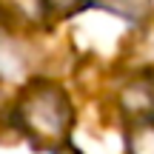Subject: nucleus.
Here are the masks:
<instances>
[{
    "mask_svg": "<svg viewBox=\"0 0 154 154\" xmlns=\"http://www.w3.org/2000/svg\"><path fill=\"white\" fill-rule=\"evenodd\" d=\"M72 123V106L63 88L51 83L32 86L20 100V126L34 143L54 146L66 137Z\"/></svg>",
    "mask_w": 154,
    "mask_h": 154,
    "instance_id": "f257e3e1",
    "label": "nucleus"
},
{
    "mask_svg": "<svg viewBox=\"0 0 154 154\" xmlns=\"http://www.w3.org/2000/svg\"><path fill=\"white\" fill-rule=\"evenodd\" d=\"M128 154H154V123H140L131 131Z\"/></svg>",
    "mask_w": 154,
    "mask_h": 154,
    "instance_id": "f03ea898",
    "label": "nucleus"
},
{
    "mask_svg": "<svg viewBox=\"0 0 154 154\" xmlns=\"http://www.w3.org/2000/svg\"><path fill=\"white\" fill-rule=\"evenodd\" d=\"M146 3H149V0H111L109 9L117 11V14H123V17H143L140 11L146 9Z\"/></svg>",
    "mask_w": 154,
    "mask_h": 154,
    "instance_id": "7ed1b4c3",
    "label": "nucleus"
},
{
    "mask_svg": "<svg viewBox=\"0 0 154 154\" xmlns=\"http://www.w3.org/2000/svg\"><path fill=\"white\" fill-rule=\"evenodd\" d=\"M83 3H86V0H46V9L57 11V14H72V11H77Z\"/></svg>",
    "mask_w": 154,
    "mask_h": 154,
    "instance_id": "20e7f679",
    "label": "nucleus"
},
{
    "mask_svg": "<svg viewBox=\"0 0 154 154\" xmlns=\"http://www.w3.org/2000/svg\"><path fill=\"white\" fill-rule=\"evenodd\" d=\"M57 154H80V151H77V149H69V146H66V149H60Z\"/></svg>",
    "mask_w": 154,
    "mask_h": 154,
    "instance_id": "39448f33",
    "label": "nucleus"
}]
</instances>
